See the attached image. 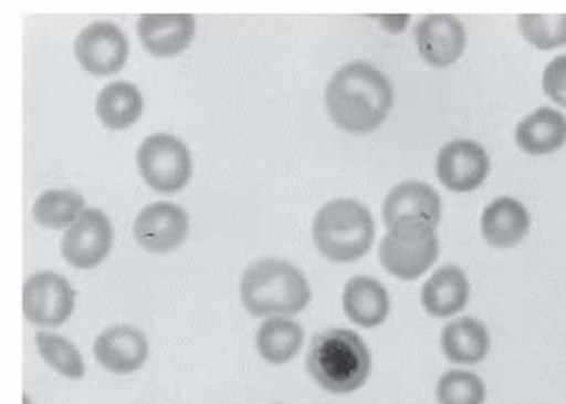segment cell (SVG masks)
Masks as SVG:
<instances>
[{
    "mask_svg": "<svg viewBox=\"0 0 566 404\" xmlns=\"http://www.w3.org/2000/svg\"><path fill=\"white\" fill-rule=\"evenodd\" d=\"M306 369L328 393H354L371 373V354L365 341L352 330H324L313 336Z\"/></svg>",
    "mask_w": 566,
    "mask_h": 404,
    "instance_id": "obj_3",
    "label": "cell"
},
{
    "mask_svg": "<svg viewBox=\"0 0 566 404\" xmlns=\"http://www.w3.org/2000/svg\"><path fill=\"white\" fill-rule=\"evenodd\" d=\"M114 246V226L105 211L101 209H84L82 216L69 228L64 241H62V255L64 259L88 271V268L101 266Z\"/></svg>",
    "mask_w": 566,
    "mask_h": 404,
    "instance_id": "obj_8",
    "label": "cell"
},
{
    "mask_svg": "<svg viewBox=\"0 0 566 404\" xmlns=\"http://www.w3.org/2000/svg\"><path fill=\"white\" fill-rule=\"evenodd\" d=\"M304 345V330L300 323L286 317L268 319L256 332V350L268 364L281 366L289 364L291 359Z\"/></svg>",
    "mask_w": 566,
    "mask_h": 404,
    "instance_id": "obj_21",
    "label": "cell"
},
{
    "mask_svg": "<svg viewBox=\"0 0 566 404\" xmlns=\"http://www.w3.org/2000/svg\"><path fill=\"white\" fill-rule=\"evenodd\" d=\"M490 348L492 339L488 328L471 317L455 319L442 330V352L449 362L458 366L481 364Z\"/></svg>",
    "mask_w": 566,
    "mask_h": 404,
    "instance_id": "obj_20",
    "label": "cell"
},
{
    "mask_svg": "<svg viewBox=\"0 0 566 404\" xmlns=\"http://www.w3.org/2000/svg\"><path fill=\"white\" fill-rule=\"evenodd\" d=\"M75 58L84 71L98 77L118 73L129 55V43L114 23H91L75 39Z\"/></svg>",
    "mask_w": 566,
    "mask_h": 404,
    "instance_id": "obj_9",
    "label": "cell"
},
{
    "mask_svg": "<svg viewBox=\"0 0 566 404\" xmlns=\"http://www.w3.org/2000/svg\"><path fill=\"white\" fill-rule=\"evenodd\" d=\"M188 235V216L175 203H155L134 220V239L150 252H170Z\"/></svg>",
    "mask_w": 566,
    "mask_h": 404,
    "instance_id": "obj_12",
    "label": "cell"
},
{
    "mask_svg": "<svg viewBox=\"0 0 566 404\" xmlns=\"http://www.w3.org/2000/svg\"><path fill=\"white\" fill-rule=\"evenodd\" d=\"M438 230L423 220H403L388 228L379 246L381 266L392 278L403 282L419 280L438 261Z\"/></svg>",
    "mask_w": 566,
    "mask_h": 404,
    "instance_id": "obj_5",
    "label": "cell"
},
{
    "mask_svg": "<svg viewBox=\"0 0 566 404\" xmlns=\"http://www.w3.org/2000/svg\"><path fill=\"white\" fill-rule=\"evenodd\" d=\"M343 309L358 328H379L390 317V293L379 280L356 276L345 284Z\"/></svg>",
    "mask_w": 566,
    "mask_h": 404,
    "instance_id": "obj_17",
    "label": "cell"
},
{
    "mask_svg": "<svg viewBox=\"0 0 566 404\" xmlns=\"http://www.w3.org/2000/svg\"><path fill=\"white\" fill-rule=\"evenodd\" d=\"M469 300V280L462 268L449 263L423 282L421 287V307L433 319H451L467 307Z\"/></svg>",
    "mask_w": 566,
    "mask_h": 404,
    "instance_id": "obj_19",
    "label": "cell"
},
{
    "mask_svg": "<svg viewBox=\"0 0 566 404\" xmlns=\"http://www.w3.org/2000/svg\"><path fill=\"white\" fill-rule=\"evenodd\" d=\"M415 43L423 62L436 69H447L462 58L467 32L451 14H429L415 28Z\"/></svg>",
    "mask_w": 566,
    "mask_h": 404,
    "instance_id": "obj_11",
    "label": "cell"
},
{
    "mask_svg": "<svg viewBox=\"0 0 566 404\" xmlns=\"http://www.w3.org/2000/svg\"><path fill=\"white\" fill-rule=\"evenodd\" d=\"M84 211V198L71 189H51L34 200L32 214L43 228H71Z\"/></svg>",
    "mask_w": 566,
    "mask_h": 404,
    "instance_id": "obj_23",
    "label": "cell"
},
{
    "mask_svg": "<svg viewBox=\"0 0 566 404\" xmlns=\"http://www.w3.org/2000/svg\"><path fill=\"white\" fill-rule=\"evenodd\" d=\"M36 350L41 352L43 362L49 364L53 371L69 380H82L84 377V359L80 350L64 336L53 334V332H39L34 334Z\"/></svg>",
    "mask_w": 566,
    "mask_h": 404,
    "instance_id": "obj_24",
    "label": "cell"
},
{
    "mask_svg": "<svg viewBox=\"0 0 566 404\" xmlns=\"http://www.w3.org/2000/svg\"><path fill=\"white\" fill-rule=\"evenodd\" d=\"M485 382L471 371H449L436 386L438 404H485Z\"/></svg>",
    "mask_w": 566,
    "mask_h": 404,
    "instance_id": "obj_26",
    "label": "cell"
},
{
    "mask_svg": "<svg viewBox=\"0 0 566 404\" xmlns=\"http://www.w3.org/2000/svg\"><path fill=\"white\" fill-rule=\"evenodd\" d=\"M436 173L442 187L455 194L476 191L490 175V157L485 148L471 139L449 142L436 159Z\"/></svg>",
    "mask_w": 566,
    "mask_h": 404,
    "instance_id": "obj_10",
    "label": "cell"
},
{
    "mask_svg": "<svg viewBox=\"0 0 566 404\" xmlns=\"http://www.w3.org/2000/svg\"><path fill=\"white\" fill-rule=\"evenodd\" d=\"M481 232L483 239L494 248H514L531 232V211L516 198H496L483 211Z\"/></svg>",
    "mask_w": 566,
    "mask_h": 404,
    "instance_id": "obj_16",
    "label": "cell"
},
{
    "mask_svg": "<svg viewBox=\"0 0 566 404\" xmlns=\"http://www.w3.org/2000/svg\"><path fill=\"white\" fill-rule=\"evenodd\" d=\"M376 226L371 211L352 198H338L317 209L313 218V244L328 261L352 263L365 257L374 244Z\"/></svg>",
    "mask_w": 566,
    "mask_h": 404,
    "instance_id": "obj_4",
    "label": "cell"
},
{
    "mask_svg": "<svg viewBox=\"0 0 566 404\" xmlns=\"http://www.w3.org/2000/svg\"><path fill=\"white\" fill-rule=\"evenodd\" d=\"M518 28L533 49L553 51L566 46V14H522Z\"/></svg>",
    "mask_w": 566,
    "mask_h": 404,
    "instance_id": "obj_25",
    "label": "cell"
},
{
    "mask_svg": "<svg viewBox=\"0 0 566 404\" xmlns=\"http://www.w3.org/2000/svg\"><path fill=\"white\" fill-rule=\"evenodd\" d=\"M75 309V291L69 280L53 271H41L23 284V317L39 328L64 325Z\"/></svg>",
    "mask_w": 566,
    "mask_h": 404,
    "instance_id": "obj_7",
    "label": "cell"
},
{
    "mask_svg": "<svg viewBox=\"0 0 566 404\" xmlns=\"http://www.w3.org/2000/svg\"><path fill=\"white\" fill-rule=\"evenodd\" d=\"M542 89L555 105L566 107V55H557L546 64Z\"/></svg>",
    "mask_w": 566,
    "mask_h": 404,
    "instance_id": "obj_27",
    "label": "cell"
},
{
    "mask_svg": "<svg viewBox=\"0 0 566 404\" xmlns=\"http://www.w3.org/2000/svg\"><path fill=\"white\" fill-rule=\"evenodd\" d=\"M442 218L440 194L427 183H401L384 200V220L386 226H399L403 220H423L438 228Z\"/></svg>",
    "mask_w": 566,
    "mask_h": 404,
    "instance_id": "obj_15",
    "label": "cell"
},
{
    "mask_svg": "<svg viewBox=\"0 0 566 404\" xmlns=\"http://www.w3.org/2000/svg\"><path fill=\"white\" fill-rule=\"evenodd\" d=\"M408 21H410V17H401V14H397V17H381L384 28L392 30V32H401Z\"/></svg>",
    "mask_w": 566,
    "mask_h": 404,
    "instance_id": "obj_28",
    "label": "cell"
},
{
    "mask_svg": "<svg viewBox=\"0 0 566 404\" xmlns=\"http://www.w3.org/2000/svg\"><path fill=\"white\" fill-rule=\"evenodd\" d=\"M514 142L526 155H553L566 146V116L559 110L539 107L516 125Z\"/></svg>",
    "mask_w": 566,
    "mask_h": 404,
    "instance_id": "obj_18",
    "label": "cell"
},
{
    "mask_svg": "<svg viewBox=\"0 0 566 404\" xmlns=\"http://www.w3.org/2000/svg\"><path fill=\"white\" fill-rule=\"evenodd\" d=\"M136 164L140 177L157 194H177L181 191L193 175L191 153L175 134L157 132L138 146Z\"/></svg>",
    "mask_w": 566,
    "mask_h": 404,
    "instance_id": "obj_6",
    "label": "cell"
},
{
    "mask_svg": "<svg viewBox=\"0 0 566 404\" xmlns=\"http://www.w3.org/2000/svg\"><path fill=\"white\" fill-rule=\"evenodd\" d=\"M98 118L109 130H127L132 127L144 112V96L129 82H112L107 84L96 103Z\"/></svg>",
    "mask_w": 566,
    "mask_h": 404,
    "instance_id": "obj_22",
    "label": "cell"
},
{
    "mask_svg": "<svg viewBox=\"0 0 566 404\" xmlns=\"http://www.w3.org/2000/svg\"><path fill=\"white\" fill-rule=\"evenodd\" d=\"M23 404H32V400L28 395H23Z\"/></svg>",
    "mask_w": 566,
    "mask_h": 404,
    "instance_id": "obj_29",
    "label": "cell"
},
{
    "mask_svg": "<svg viewBox=\"0 0 566 404\" xmlns=\"http://www.w3.org/2000/svg\"><path fill=\"white\" fill-rule=\"evenodd\" d=\"M395 103L386 73L367 62H352L334 73L324 92L326 114L349 134H369L381 127Z\"/></svg>",
    "mask_w": 566,
    "mask_h": 404,
    "instance_id": "obj_1",
    "label": "cell"
},
{
    "mask_svg": "<svg viewBox=\"0 0 566 404\" xmlns=\"http://www.w3.org/2000/svg\"><path fill=\"white\" fill-rule=\"evenodd\" d=\"M138 39L155 58H175L188 49L196 34L193 14H140Z\"/></svg>",
    "mask_w": 566,
    "mask_h": 404,
    "instance_id": "obj_14",
    "label": "cell"
},
{
    "mask_svg": "<svg viewBox=\"0 0 566 404\" xmlns=\"http://www.w3.org/2000/svg\"><path fill=\"white\" fill-rule=\"evenodd\" d=\"M241 298L252 317H295L311 302L306 276L283 259H259L241 280Z\"/></svg>",
    "mask_w": 566,
    "mask_h": 404,
    "instance_id": "obj_2",
    "label": "cell"
},
{
    "mask_svg": "<svg viewBox=\"0 0 566 404\" xmlns=\"http://www.w3.org/2000/svg\"><path fill=\"white\" fill-rule=\"evenodd\" d=\"M93 354L98 364L114 375H129L146 364L150 343L144 332L129 325H116L98 334L93 343Z\"/></svg>",
    "mask_w": 566,
    "mask_h": 404,
    "instance_id": "obj_13",
    "label": "cell"
}]
</instances>
